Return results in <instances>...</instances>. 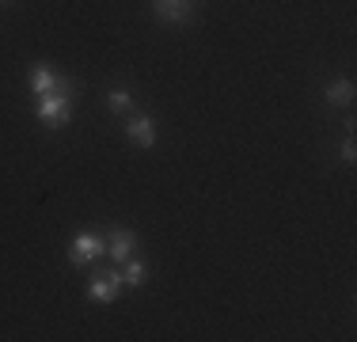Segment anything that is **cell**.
Returning a JSON list of instances; mask_svg holds the SVG:
<instances>
[{"mask_svg":"<svg viewBox=\"0 0 357 342\" xmlns=\"http://www.w3.org/2000/svg\"><path fill=\"white\" fill-rule=\"evenodd\" d=\"M38 122L46 130H65L73 122V80H61V88L38 99Z\"/></svg>","mask_w":357,"mask_h":342,"instance_id":"1","label":"cell"},{"mask_svg":"<svg viewBox=\"0 0 357 342\" xmlns=\"http://www.w3.org/2000/svg\"><path fill=\"white\" fill-rule=\"evenodd\" d=\"M99 255H107V236L96 232V228H84V232L73 236L69 244V262L73 267H88V262H96Z\"/></svg>","mask_w":357,"mask_h":342,"instance_id":"2","label":"cell"},{"mask_svg":"<svg viewBox=\"0 0 357 342\" xmlns=\"http://www.w3.org/2000/svg\"><path fill=\"white\" fill-rule=\"evenodd\" d=\"M118 289H122L118 270H103V274H96V278L88 281V301H96V304H114Z\"/></svg>","mask_w":357,"mask_h":342,"instance_id":"3","label":"cell"},{"mask_svg":"<svg viewBox=\"0 0 357 342\" xmlns=\"http://www.w3.org/2000/svg\"><path fill=\"white\" fill-rule=\"evenodd\" d=\"M133 251H137V232H133V228H110L107 232V255L110 259L126 262Z\"/></svg>","mask_w":357,"mask_h":342,"instance_id":"4","label":"cell"},{"mask_svg":"<svg viewBox=\"0 0 357 342\" xmlns=\"http://www.w3.org/2000/svg\"><path fill=\"white\" fill-rule=\"evenodd\" d=\"M152 12L164 23H190L194 20V0H152Z\"/></svg>","mask_w":357,"mask_h":342,"instance_id":"5","label":"cell"},{"mask_svg":"<svg viewBox=\"0 0 357 342\" xmlns=\"http://www.w3.org/2000/svg\"><path fill=\"white\" fill-rule=\"evenodd\" d=\"M126 133H130L133 144L152 149V144H156V118H152V114H133L130 122H126Z\"/></svg>","mask_w":357,"mask_h":342,"instance_id":"6","label":"cell"},{"mask_svg":"<svg viewBox=\"0 0 357 342\" xmlns=\"http://www.w3.org/2000/svg\"><path fill=\"white\" fill-rule=\"evenodd\" d=\"M27 80H31V96H35V99H42V96H50V91L61 88V76H57L50 65H35Z\"/></svg>","mask_w":357,"mask_h":342,"instance_id":"7","label":"cell"},{"mask_svg":"<svg viewBox=\"0 0 357 342\" xmlns=\"http://www.w3.org/2000/svg\"><path fill=\"white\" fill-rule=\"evenodd\" d=\"M118 278H122V285H130V289H137V285H144L149 281V262L144 259H126L122 262V270H118Z\"/></svg>","mask_w":357,"mask_h":342,"instance_id":"8","label":"cell"},{"mask_svg":"<svg viewBox=\"0 0 357 342\" xmlns=\"http://www.w3.org/2000/svg\"><path fill=\"white\" fill-rule=\"evenodd\" d=\"M323 99H327V107H346V103H354V80H331L327 91H323Z\"/></svg>","mask_w":357,"mask_h":342,"instance_id":"9","label":"cell"},{"mask_svg":"<svg viewBox=\"0 0 357 342\" xmlns=\"http://www.w3.org/2000/svg\"><path fill=\"white\" fill-rule=\"evenodd\" d=\"M107 103H110V110H114V114H130V110H133V96L126 88H110L107 91Z\"/></svg>","mask_w":357,"mask_h":342,"instance_id":"10","label":"cell"},{"mask_svg":"<svg viewBox=\"0 0 357 342\" xmlns=\"http://www.w3.org/2000/svg\"><path fill=\"white\" fill-rule=\"evenodd\" d=\"M338 156H342L346 164H354V160H357V144H354V133H346V141L338 144Z\"/></svg>","mask_w":357,"mask_h":342,"instance_id":"11","label":"cell"}]
</instances>
